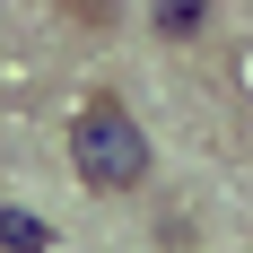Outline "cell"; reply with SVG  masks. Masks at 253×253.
Returning <instances> with one entry per match:
<instances>
[{"label": "cell", "mask_w": 253, "mask_h": 253, "mask_svg": "<svg viewBox=\"0 0 253 253\" xmlns=\"http://www.w3.org/2000/svg\"><path fill=\"white\" fill-rule=\"evenodd\" d=\"M201 0H175V9H166V0H157V35H175V44H192V35H201Z\"/></svg>", "instance_id": "cell-3"}, {"label": "cell", "mask_w": 253, "mask_h": 253, "mask_svg": "<svg viewBox=\"0 0 253 253\" xmlns=\"http://www.w3.org/2000/svg\"><path fill=\"white\" fill-rule=\"evenodd\" d=\"M0 253H52V227L35 218V210L0 201Z\"/></svg>", "instance_id": "cell-2"}, {"label": "cell", "mask_w": 253, "mask_h": 253, "mask_svg": "<svg viewBox=\"0 0 253 253\" xmlns=\"http://www.w3.org/2000/svg\"><path fill=\"white\" fill-rule=\"evenodd\" d=\"M70 166L87 192H140L149 183V131H140V114H131L114 87H96V96L70 114Z\"/></svg>", "instance_id": "cell-1"}]
</instances>
